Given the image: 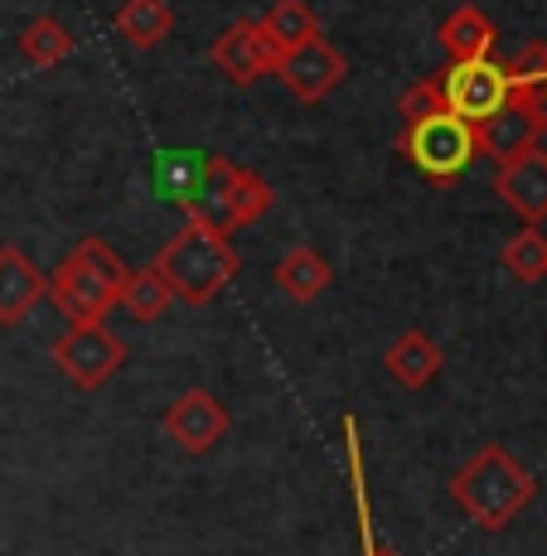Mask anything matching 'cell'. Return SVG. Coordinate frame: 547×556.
<instances>
[{
	"label": "cell",
	"instance_id": "17",
	"mask_svg": "<svg viewBox=\"0 0 547 556\" xmlns=\"http://www.w3.org/2000/svg\"><path fill=\"white\" fill-rule=\"evenodd\" d=\"M116 35L132 49H156L160 39L175 35V10L165 0H126L116 10Z\"/></svg>",
	"mask_w": 547,
	"mask_h": 556
},
{
	"label": "cell",
	"instance_id": "24",
	"mask_svg": "<svg viewBox=\"0 0 547 556\" xmlns=\"http://www.w3.org/2000/svg\"><path fill=\"white\" fill-rule=\"evenodd\" d=\"M538 98H543V136H538V151H547V78H543Z\"/></svg>",
	"mask_w": 547,
	"mask_h": 556
},
{
	"label": "cell",
	"instance_id": "21",
	"mask_svg": "<svg viewBox=\"0 0 547 556\" xmlns=\"http://www.w3.org/2000/svg\"><path fill=\"white\" fill-rule=\"evenodd\" d=\"M20 53H25V63H35V68H53V63H63L73 53L69 25H59L53 15L29 20L25 35H20Z\"/></svg>",
	"mask_w": 547,
	"mask_h": 556
},
{
	"label": "cell",
	"instance_id": "2",
	"mask_svg": "<svg viewBox=\"0 0 547 556\" xmlns=\"http://www.w3.org/2000/svg\"><path fill=\"white\" fill-rule=\"evenodd\" d=\"M238 266L243 262H238V252L228 248V238L199 228V223L179 228L156 256V271L165 276L175 301H185V305H209L213 295L238 276Z\"/></svg>",
	"mask_w": 547,
	"mask_h": 556
},
{
	"label": "cell",
	"instance_id": "13",
	"mask_svg": "<svg viewBox=\"0 0 547 556\" xmlns=\"http://www.w3.org/2000/svg\"><path fill=\"white\" fill-rule=\"evenodd\" d=\"M45 271L20 248H0V329H15L45 301Z\"/></svg>",
	"mask_w": 547,
	"mask_h": 556
},
{
	"label": "cell",
	"instance_id": "8",
	"mask_svg": "<svg viewBox=\"0 0 547 556\" xmlns=\"http://www.w3.org/2000/svg\"><path fill=\"white\" fill-rule=\"evenodd\" d=\"M272 73L296 92L300 102H320V98H330V92L345 83L349 63H345V53H339L335 45H325V39H306V45L276 53Z\"/></svg>",
	"mask_w": 547,
	"mask_h": 556
},
{
	"label": "cell",
	"instance_id": "5",
	"mask_svg": "<svg viewBox=\"0 0 547 556\" xmlns=\"http://www.w3.org/2000/svg\"><path fill=\"white\" fill-rule=\"evenodd\" d=\"M402 151L426 179H456L460 169H470L480 146H475V126L470 122H460L456 112H436L426 122L402 126Z\"/></svg>",
	"mask_w": 547,
	"mask_h": 556
},
{
	"label": "cell",
	"instance_id": "3",
	"mask_svg": "<svg viewBox=\"0 0 547 556\" xmlns=\"http://www.w3.org/2000/svg\"><path fill=\"white\" fill-rule=\"evenodd\" d=\"M126 281V266L102 238H83L78 248L53 266L45 295L69 319H107L116 309V291Z\"/></svg>",
	"mask_w": 547,
	"mask_h": 556
},
{
	"label": "cell",
	"instance_id": "16",
	"mask_svg": "<svg viewBox=\"0 0 547 556\" xmlns=\"http://www.w3.org/2000/svg\"><path fill=\"white\" fill-rule=\"evenodd\" d=\"M335 271L315 248H291L276 262V291H286L291 301H315V295L330 291Z\"/></svg>",
	"mask_w": 547,
	"mask_h": 556
},
{
	"label": "cell",
	"instance_id": "1",
	"mask_svg": "<svg viewBox=\"0 0 547 556\" xmlns=\"http://www.w3.org/2000/svg\"><path fill=\"white\" fill-rule=\"evenodd\" d=\"M533 494H538V479L529 475V465H523L519 455L504 451V445H485V451H475L450 475V498L485 532L509 528V522L533 504Z\"/></svg>",
	"mask_w": 547,
	"mask_h": 556
},
{
	"label": "cell",
	"instance_id": "20",
	"mask_svg": "<svg viewBox=\"0 0 547 556\" xmlns=\"http://www.w3.org/2000/svg\"><path fill=\"white\" fill-rule=\"evenodd\" d=\"M262 29H266V39L276 45V53L306 45V39H320V20H315V10H310L306 0H276V5L262 15Z\"/></svg>",
	"mask_w": 547,
	"mask_h": 556
},
{
	"label": "cell",
	"instance_id": "22",
	"mask_svg": "<svg viewBox=\"0 0 547 556\" xmlns=\"http://www.w3.org/2000/svg\"><path fill=\"white\" fill-rule=\"evenodd\" d=\"M499 262L509 266V276H513V281H523V286L543 281V276H547V238H543V232L529 223V228H523V232H513V238L504 242Z\"/></svg>",
	"mask_w": 547,
	"mask_h": 556
},
{
	"label": "cell",
	"instance_id": "14",
	"mask_svg": "<svg viewBox=\"0 0 547 556\" xmlns=\"http://www.w3.org/2000/svg\"><path fill=\"white\" fill-rule=\"evenodd\" d=\"M442 363H446L442 344H436L432 334H422V329H402V334L388 344V354H383L388 378L398 382V388H407V392L426 388V382L442 372Z\"/></svg>",
	"mask_w": 547,
	"mask_h": 556
},
{
	"label": "cell",
	"instance_id": "11",
	"mask_svg": "<svg viewBox=\"0 0 547 556\" xmlns=\"http://www.w3.org/2000/svg\"><path fill=\"white\" fill-rule=\"evenodd\" d=\"M223 431H228V412H223V402L203 388H189L185 397H175L165 412V435L189 455L213 451V445L223 441Z\"/></svg>",
	"mask_w": 547,
	"mask_h": 556
},
{
	"label": "cell",
	"instance_id": "15",
	"mask_svg": "<svg viewBox=\"0 0 547 556\" xmlns=\"http://www.w3.org/2000/svg\"><path fill=\"white\" fill-rule=\"evenodd\" d=\"M495 39H499L495 20H489L485 10H475V5L450 10L446 25H442V49L450 53V63H460V59H489Z\"/></svg>",
	"mask_w": 547,
	"mask_h": 556
},
{
	"label": "cell",
	"instance_id": "4",
	"mask_svg": "<svg viewBox=\"0 0 547 556\" xmlns=\"http://www.w3.org/2000/svg\"><path fill=\"white\" fill-rule=\"evenodd\" d=\"M266 208H272L266 179L252 175V169H243V165H233V160H223V155H209L199 194L185 203L189 223L219 232V238H228V232L243 228V223H257Z\"/></svg>",
	"mask_w": 547,
	"mask_h": 556
},
{
	"label": "cell",
	"instance_id": "10",
	"mask_svg": "<svg viewBox=\"0 0 547 556\" xmlns=\"http://www.w3.org/2000/svg\"><path fill=\"white\" fill-rule=\"evenodd\" d=\"M213 63H219V73L228 83L252 88L257 78H266L276 68V45L266 39L262 20H238V25H228L213 39Z\"/></svg>",
	"mask_w": 547,
	"mask_h": 556
},
{
	"label": "cell",
	"instance_id": "18",
	"mask_svg": "<svg viewBox=\"0 0 547 556\" xmlns=\"http://www.w3.org/2000/svg\"><path fill=\"white\" fill-rule=\"evenodd\" d=\"M116 305H122L132 319L150 325V319H160L170 305H175V291H170V281L156 271V266H141V271H126L122 291H116Z\"/></svg>",
	"mask_w": 547,
	"mask_h": 556
},
{
	"label": "cell",
	"instance_id": "19",
	"mask_svg": "<svg viewBox=\"0 0 547 556\" xmlns=\"http://www.w3.org/2000/svg\"><path fill=\"white\" fill-rule=\"evenodd\" d=\"M203 169H209V155H199V151H165L156 160V189L170 203H179V208H185V203L199 194Z\"/></svg>",
	"mask_w": 547,
	"mask_h": 556
},
{
	"label": "cell",
	"instance_id": "6",
	"mask_svg": "<svg viewBox=\"0 0 547 556\" xmlns=\"http://www.w3.org/2000/svg\"><path fill=\"white\" fill-rule=\"evenodd\" d=\"M53 363H59V372L73 388L92 392L126 363V344L102 319H69V329L53 339Z\"/></svg>",
	"mask_w": 547,
	"mask_h": 556
},
{
	"label": "cell",
	"instance_id": "23",
	"mask_svg": "<svg viewBox=\"0 0 547 556\" xmlns=\"http://www.w3.org/2000/svg\"><path fill=\"white\" fill-rule=\"evenodd\" d=\"M436 112H446V92H442V83H432V78L412 83V88H407L402 98H398V116H402V126L426 122V116H436Z\"/></svg>",
	"mask_w": 547,
	"mask_h": 556
},
{
	"label": "cell",
	"instance_id": "12",
	"mask_svg": "<svg viewBox=\"0 0 547 556\" xmlns=\"http://www.w3.org/2000/svg\"><path fill=\"white\" fill-rule=\"evenodd\" d=\"M495 189H499V199L509 203L523 223H533V228H538V223L547 218V151L533 146V151L504 160Z\"/></svg>",
	"mask_w": 547,
	"mask_h": 556
},
{
	"label": "cell",
	"instance_id": "7",
	"mask_svg": "<svg viewBox=\"0 0 547 556\" xmlns=\"http://www.w3.org/2000/svg\"><path fill=\"white\" fill-rule=\"evenodd\" d=\"M442 92H446V112H456L460 122L475 126L509 102V73L495 59H460L442 78Z\"/></svg>",
	"mask_w": 547,
	"mask_h": 556
},
{
	"label": "cell",
	"instance_id": "9",
	"mask_svg": "<svg viewBox=\"0 0 547 556\" xmlns=\"http://www.w3.org/2000/svg\"><path fill=\"white\" fill-rule=\"evenodd\" d=\"M543 136V106L529 102V98H513L499 106V112H489L485 122H475V146L480 155H489L495 165H504V160L533 151Z\"/></svg>",
	"mask_w": 547,
	"mask_h": 556
}]
</instances>
